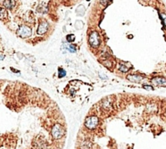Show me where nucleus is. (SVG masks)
Returning <instances> with one entry per match:
<instances>
[{"label": "nucleus", "mask_w": 166, "mask_h": 149, "mask_svg": "<svg viewBox=\"0 0 166 149\" xmlns=\"http://www.w3.org/2000/svg\"><path fill=\"white\" fill-rule=\"evenodd\" d=\"M98 124V118L95 116L88 117L85 121V126L90 130H92L97 126Z\"/></svg>", "instance_id": "3"}, {"label": "nucleus", "mask_w": 166, "mask_h": 149, "mask_svg": "<svg viewBox=\"0 0 166 149\" xmlns=\"http://www.w3.org/2000/svg\"><path fill=\"white\" fill-rule=\"evenodd\" d=\"M143 88L147 90H153L152 87H151V86H147V85H143Z\"/></svg>", "instance_id": "14"}, {"label": "nucleus", "mask_w": 166, "mask_h": 149, "mask_svg": "<svg viewBox=\"0 0 166 149\" xmlns=\"http://www.w3.org/2000/svg\"><path fill=\"white\" fill-rule=\"evenodd\" d=\"M66 75V71L62 68H58V77L63 78Z\"/></svg>", "instance_id": "9"}, {"label": "nucleus", "mask_w": 166, "mask_h": 149, "mask_svg": "<svg viewBox=\"0 0 166 149\" xmlns=\"http://www.w3.org/2000/svg\"><path fill=\"white\" fill-rule=\"evenodd\" d=\"M67 49L70 52H71V53H75V52L76 51V48H75L73 45H69V46H67Z\"/></svg>", "instance_id": "10"}, {"label": "nucleus", "mask_w": 166, "mask_h": 149, "mask_svg": "<svg viewBox=\"0 0 166 149\" xmlns=\"http://www.w3.org/2000/svg\"><path fill=\"white\" fill-rule=\"evenodd\" d=\"M89 43L93 48H97L100 45V37L97 32H92L89 36Z\"/></svg>", "instance_id": "2"}, {"label": "nucleus", "mask_w": 166, "mask_h": 149, "mask_svg": "<svg viewBox=\"0 0 166 149\" xmlns=\"http://www.w3.org/2000/svg\"><path fill=\"white\" fill-rule=\"evenodd\" d=\"M18 34L21 37H29L32 35V30L28 26H21L18 30Z\"/></svg>", "instance_id": "4"}, {"label": "nucleus", "mask_w": 166, "mask_h": 149, "mask_svg": "<svg viewBox=\"0 0 166 149\" xmlns=\"http://www.w3.org/2000/svg\"><path fill=\"white\" fill-rule=\"evenodd\" d=\"M127 79H129L130 81L133 83H139L143 79V77L136 75H127Z\"/></svg>", "instance_id": "7"}, {"label": "nucleus", "mask_w": 166, "mask_h": 149, "mask_svg": "<svg viewBox=\"0 0 166 149\" xmlns=\"http://www.w3.org/2000/svg\"><path fill=\"white\" fill-rule=\"evenodd\" d=\"M64 134H65V131H64L63 127L58 124L55 125L53 127V129H52V135L54 136V138H56V139L61 138L64 135Z\"/></svg>", "instance_id": "1"}, {"label": "nucleus", "mask_w": 166, "mask_h": 149, "mask_svg": "<svg viewBox=\"0 0 166 149\" xmlns=\"http://www.w3.org/2000/svg\"><path fill=\"white\" fill-rule=\"evenodd\" d=\"M119 70H120L121 71H122V72H126V71H129V68H128L127 67H126L125 65L122 64V65L120 66V67H119Z\"/></svg>", "instance_id": "12"}, {"label": "nucleus", "mask_w": 166, "mask_h": 149, "mask_svg": "<svg viewBox=\"0 0 166 149\" xmlns=\"http://www.w3.org/2000/svg\"><path fill=\"white\" fill-rule=\"evenodd\" d=\"M152 83L159 86H166V79L163 77H155L152 79Z\"/></svg>", "instance_id": "5"}, {"label": "nucleus", "mask_w": 166, "mask_h": 149, "mask_svg": "<svg viewBox=\"0 0 166 149\" xmlns=\"http://www.w3.org/2000/svg\"><path fill=\"white\" fill-rule=\"evenodd\" d=\"M161 16H162V20H164V25H166V15H165V14H162Z\"/></svg>", "instance_id": "13"}, {"label": "nucleus", "mask_w": 166, "mask_h": 149, "mask_svg": "<svg viewBox=\"0 0 166 149\" xmlns=\"http://www.w3.org/2000/svg\"><path fill=\"white\" fill-rule=\"evenodd\" d=\"M48 30V24L46 22H42L39 25L38 29H37V33L40 35L46 33V32Z\"/></svg>", "instance_id": "6"}, {"label": "nucleus", "mask_w": 166, "mask_h": 149, "mask_svg": "<svg viewBox=\"0 0 166 149\" xmlns=\"http://www.w3.org/2000/svg\"><path fill=\"white\" fill-rule=\"evenodd\" d=\"M3 3H4V5L8 9H12V7L15 5V1H4L3 2Z\"/></svg>", "instance_id": "8"}, {"label": "nucleus", "mask_w": 166, "mask_h": 149, "mask_svg": "<svg viewBox=\"0 0 166 149\" xmlns=\"http://www.w3.org/2000/svg\"><path fill=\"white\" fill-rule=\"evenodd\" d=\"M75 40V36L73 34H69V35L67 36V41L68 42H72Z\"/></svg>", "instance_id": "11"}]
</instances>
